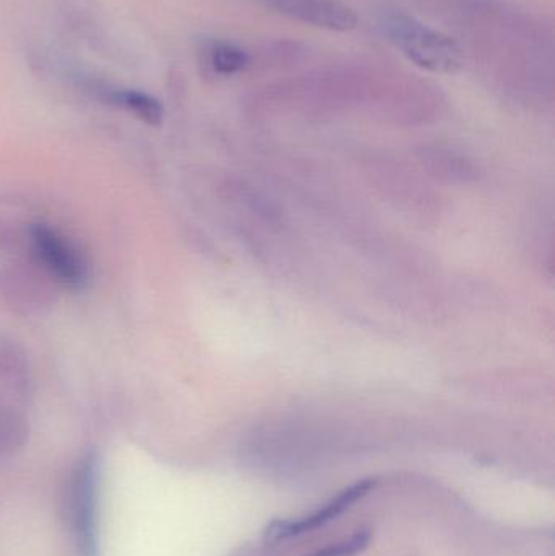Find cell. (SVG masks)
I'll return each instance as SVG.
<instances>
[{
	"mask_svg": "<svg viewBox=\"0 0 555 556\" xmlns=\"http://www.w3.org/2000/svg\"><path fill=\"white\" fill-rule=\"evenodd\" d=\"M380 26L417 67L433 74H455L462 68V49L445 33L401 12L383 13Z\"/></svg>",
	"mask_w": 555,
	"mask_h": 556,
	"instance_id": "6da1fadb",
	"label": "cell"
},
{
	"mask_svg": "<svg viewBox=\"0 0 555 556\" xmlns=\"http://www.w3.org/2000/svg\"><path fill=\"white\" fill-rule=\"evenodd\" d=\"M100 464L94 454L78 463L68 486V522L74 532L78 556H97V505Z\"/></svg>",
	"mask_w": 555,
	"mask_h": 556,
	"instance_id": "7a4b0ae2",
	"label": "cell"
},
{
	"mask_svg": "<svg viewBox=\"0 0 555 556\" xmlns=\"http://www.w3.org/2000/svg\"><path fill=\"white\" fill-rule=\"evenodd\" d=\"M29 237L39 263L55 280L74 290L85 287L88 281L87 261L64 235L46 225H36Z\"/></svg>",
	"mask_w": 555,
	"mask_h": 556,
	"instance_id": "3957f363",
	"label": "cell"
},
{
	"mask_svg": "<svg viewBox=\"0 0 555 556\" xmlns=\"http://www.w3.org/2000/svg\"><path fill=\"white\" fill-rule=\"evenodd\" d=\"M375 486H377V480H362V482L354 483L349 489L342 490L335 500H331L328 505L323 506L313 515L292 519V521L276 519V521L270 522L264 529V542H267V544H280V542L289 541V539L308 534V532L335 521L342 513L348 511L354 503L367 496Z\"/></svg>",
	"mask_w": 555,
	"mask_h": 556,
	"instance_id": "277c9868",
	"label": "cell"
},
{
	"mask_svg": "<svg viewBox=\"0 0 555 556\" xmlns=\"http://www.w3.org/2000/svg\"><path fill=\"white\" fill-rule=\"evenodd\" d=\"M267 10L295 20L303 25L329 31H351L357 26V15L342 0H256Z\"/></svg>",
	"mask_w": 555,
	"mask_h": 556,
	"instance_id": "5b68a950",
	"label": "cell"
},
{
	"mask_svg": "<svg viewBox=\"0 0 555 556\" xmlns=\"http://www.w3.org/2000/svg\"><path fill=\"white\" fill-rule=\"evenodd\" d=\"M205 55L209 67L224 77L240 74L251 64L250 54L240 46L228 41H212L205 49Z\"/></svg>",
	"mask_w": 555,
	"mask_h": 556,
	"instance_id": "8992f818",
	"label": "cell"
},
{
	"mask_svg": "<svg viewBox=\"0 0 555 556\" xmlns=\"http://www.w3.org/2000/svg\"><path fill=\"white\" fill-rule=\"evenodd\" d=\"M110 101L117 104V106L126 108L127 111L136 114L146 123L153 124V126L162 123V103L150 94L142 93V91L114 90L110 93Z\"/></svg>",
	"mask_w": 555,
	"mask_h": 556,
	"instance_id": "52a82bcc",
	"label": "cell"
},
{
	"mask_svg": "<svg viewBox=\"0 0 555 556\" xmlns=\"http://www.w3.org/2000/svg\"><path fill=\"white\" fill-rule=\"evenodd\" d=\"M26 427L15 414L0 408V457L12 454L25 443Z\"/></svg>",
	"mask_w": 555,
	"mask_h": 556,
	"instance_id": "ba28073f",
	"label": "cell"
},
{
	"mask_svg": "<svg viewBox=\"0 0 555 556\" xmlns=\"http://www.w3.org/2000/svg\"><path fill=\"white\" fill-rule=\"evenodd\" d=\"M370 529H361V531L355 532L354 535L345 539V541L328 545V547L321 548V551L310 556H355L364 552L370 545Z\"/></svg>",
	"mask_w": 555,
	"mask_h": 556,
	"instance_id": "9c48e42d",
	"label": "cell"
}]
</instances>
